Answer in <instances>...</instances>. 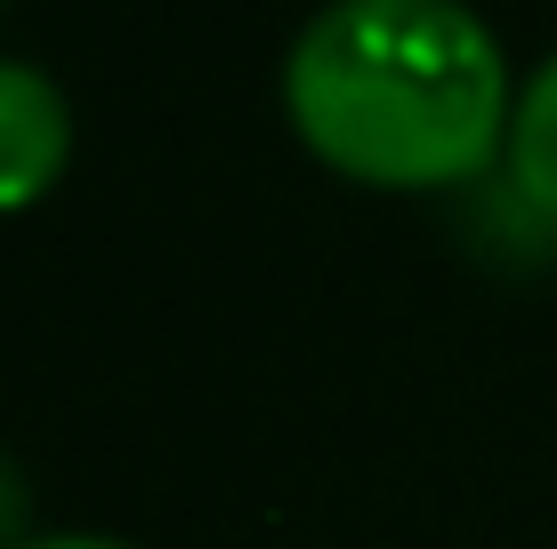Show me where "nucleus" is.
<instances>
[{
  "mask_svg": "<svg viewBox=\"0 0 557 549\" xmlns=\"http://www.w3.org/2000/svg\"><path fill=\"white\" fill-rule=\"evenodd\" d=\"M283 98L315 154L380 186H436L493 154L509 73L460 0H323L283 57Z\"/></svg>",
  "mask_w": 557,
  "mask_h": 549,
  "instance_id": "1",
  "label": "nucleus"
},
{
  "mask_svg": "<svg viewBox=\"0 0 557 549\" xmlns=\"http://www.w3.org/2000/svg\"><path fill=\"white\" fill-rule=\"evenodd\" d=\"M65 138H73L65 89H57L41 65H25V57H0V211H9V202H33L57 178Z\"/></svg>",
  "mask_w": 557,
  "mask_h": 549,
  "instance_id": "2",
  "label": "nucleus"
},
{
  "mask_svg": "<svg viewBox=\"0 0 557 549\" xmlns=\"http://www.w3.org/2000/svg\"><path fill=\"white\" fill-rule=\"evenodd\" d=\"M509 162H517V186L557 211V57L509 105Z\"/></svg>",
  "mask_w": 557,
  "mask_h": 549,
  "instance_id": "3",
  "label": "nucleus"
},
{
  "mask_svg": "<svg viewBox=\"0 0 557 549\" xmlns=\"http://www.w3.org/2000/svg\"><path fill=\"white\" fill-rule=\"evenodd\" d=\"M16 549H129V541H113V534H33Z\"/></svg>",
  "mask_w": 557,
  "mask_h": 549,
  "instance_id": "4",
  "label": "nucleus"
}]
</instances>
